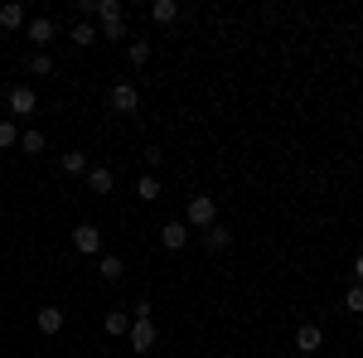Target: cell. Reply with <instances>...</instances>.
Instances as JSON below:
<instances>
[{
  "instance_id": "7c38bea8",
  "label": "cell",
  "mask_w": 363,
  "mask_h": 358,
  "mask_svg": "<svg viewBox=\"0 0 363 358\" xmlns=\"http://www.w3.org/2000/svg\"><path fill=\"white\" fill-rule=\"evenodd\" d=\"M29 20H25V5H15V0H10V5H0V29H25Z\"/></svg>"
},
{
  "instance_id": "8992f818",
  "label": "cell",
  "mask_w": 363,
  "mask_h": 358,
  "mask_svg": "<svg viewBox=\"0 0 363 358\" xmlns=\"http://www.w3.org/2000/svg\"><path fill=\"white\" fill-rule=\"evenodd\" d=\"M320 344H325V330H320V325H301V330H296V349H301V354H320Z\"/></svg>"
},
{
  "instance_id": "44dd1931",
  "label": "cell",
  "mask_w": 363,
  "mask_h": 358,
  "mask_svg": "<svg viewBox=\"0 0 363 358\" xmlns=\"http://www.w3.org/2000/svg\"><path fill=\"white\" fill-rule=\"evenodd\" d=\"M126 58H131V63H150V44H145V39H131V44H126Z\"/></svg>"
},
{
  "instance_id": "52a82bcc",
  "label": "cell",
  "mask_w": 363,
  "mask_h": 358,
  "mask_svg": "<svg viewBox=\"0 0 363 358\" xmlns=\"http://www.w3.org/2000/svg\"><path fill=\"white\" fill-rule=\"evenodd\" d=\"M25 34L34 39V44H39V54H44V44L54 39V20H49V15H34V20L25 25Z\"/></svg>"
},
{
  "instance_id": "603a6c76",
  "label": "cell",
  "mask_w": 363,
  "mask_h": 358,
  "mask_svg": "<svg viewBox=\"0 0 363 358\" xmlns=\"http://www.w3.org/2000/svg\"><path fill=\"white\" fill-rule=\"evenodd\" d=\"M349 310H363V286H354V291H349Z\"/></svg>"
},
{
  "instance_id": "ac0fdd59",
  "label": "cell",
  "mask_w": 363,
  "mask_h": 358,
  "mask_svg": "<svg viewBox=\"0 0 363 358\" xmlns=\"http://www.w3.org/2000/svg\"><path fill=\"white\" fill-rule=\"evenodd\" d=\"M136 194H140V198H145V203H155V198H160V179H155V174H140Z\"/></svg>"
},
{
  "instance_id": "e0dca14e",
  "label": "cell",
  "mask_w": 363,
  "mask_h": 358,
  "mask_svg": "<svg viewBox=\"0 0 363 358\" xmlns=\"http://www.w3.org/2000/svg\"><path fill=\"white\" fill-rule=\"evenodd\" d=\"M10 145H20V126L10 116H0V150H10Z\"/></svg>"
},
{
  "instance_id": "d6986e66",
  "label": "cell",
  "mask_w": 363,
  "mask_h": 358,
  "mask_svg": "<svg viewBox=\"0 0 363 358\" xmlns=\"http://www.w3.org/2000/svg\"><path fill=\"white\" fill-rule=\"evenodd\" d=\"M97 276H102V281H121V257H102V262H97Z\"/></svg>"
},
{
  "instance_id": "ffe728a7",
  "label": "cell",
  "mask_w": 363,
  "mask_h": 358,
  "mask_svg": "<svg viewBox=\"0 0 363 358\" xmlns=\"http://www.w3.org/2000/svg\"><path fill=\"white\" fill-rule=\"evenodd\" d=\"M29 73H34V78H49V73H54V58L34 49V58H29Z\"/></svg>"
},
{
  "instance_id": "7402d4cb",
  "label": "cell",
  "mask_w": 363,
  "mask_h": 358,
  "mask_svg": "<svg viewBox=\"0 0 363 358\" xmlns=\"http://www.w3.org/2000/svg\"><path fill=\"white\" fill-rule=\"evenodd\" d=\"M97 39H102V34H97L92 25H73V44H83V49H87V44H97Z\"/></svg>"
},
{
  "instance_id": "cb8c5ba5",
  "label": "cell",
  "mask_w": 363,
  "mask_h": 358,
  "mask_svg": "<svg viewBox=\"0 0 363 358\" xmlns=\"http://www.w3.org/2000/svg\"><path fill=\"white\" fill-rule=\"evenodd\" d=\"M354 276H359V281H363V252H359V257H354Z\"/></svg>"
},
{
  "instance_id": "5b68a950",
  "label": "cell",
  "mask_w": 363,
  "mask_h": 358,
  "mask_svg": "<svg viewBox=\"0 0 363 358\" xmlns=\"http://www.w3.org/2000/svg\"><path fill=\"white\" fill-rule=\"evenodd\" d=\"M34 107H39L34 87H10V111H15V116H34Z\"/></svg>"
},
{
  "instance_id": "9c48e42d",
  "label": "cell",
  "mask_w": 363,
  "mask_h": 358,
  "mask_svg": "<svg viewBox=\"0 0 363 358\" xmlns=\"http://www.w3.org/2000/svg\"><path fill=\"white\" fill-rule=\"evenodd\" d=\"M160 242H165L169 252H179L189 242V228H184V223H165V228H160Z\"/></svg>"
},
{
  "instance_id": "7a4b0ae2",
  "label": "cell",
  "mask_w": 363,
  "mask_h": 358,
  "mask_svg": "<svg viewBox=\"0 0 363 358\" xmlns=\"http://www.w3.org/2000/svg\"><path fill=\"white\" fill-rule=\"evenodd\" d=\"M131 349L136 354H150L155 349V320L150 315H131Z\"/></svg>"
},
{
  "instance_id": "ba28073f",
  "label": "cell",
  "mask_w": 363,
  "mask_h": 358,
  "mask_svg": "<svg viewBox=\"0 0 363 358\" xmlns=\"http://www.w3.org/2000/svg\"><path fill=\"white\" fill-rule=\"evenodd\" d=\"M112 184H116V174L107 165H92V169H87V189H92V194H112Z\"/></svg>"
},
{
  "instance_id": "9a60e30c",
  "label": "cell",
  "mask_w": 363,
  "mask_h": 358,
  "mask_svg": "<svg viewBox=\"0 0 363 358\" xmlns=\"http://www.w3.org/2000/svg\"><path fill=\"white\" fill-rule=\"evenodd\" d=\"M44 145H49L44 131H20V150H25V155H44Z\"/></svg>"
},
{
  "instance_id": "8fae6325",
  "label": "cell",
  "mask_w": 363,
  "mask_h": 358,
  "mask_svg": "<svg viewBox=\"0 0 363 358\" xmlns=\"http://www.w3.org/2000/svg\"><path fill=\"white\" fill-rule=\"evenodd\" d=\"M102 330L112 334V339H121V334H131V315H126V310H107V320H102Z\"/></svg>"
},
{
  "instance_id": "6da1fadb",
  "label": "cell",
  "mask_w": 363,
  "mask_h": 358,
  "mask_svg": "<svg viewBox=\"0 0 363 358\" xmlns=\"http://www.w3.org/2000/svg\"><path fill=\"white\" fill-rule=\"evenodd\" d=\"M218 223V203H213V194H194L189 203H184V228H213Z\"/></svg>"
},
{
  "instance_id": "3957f363",
  "label": "cell",
  "mask_w": 363,
  "mask_h": 358,
  "mask_svg": "<svg viewBox=\"0 0 363 358\" xmlns=\"http://www.w3.org/2000/svg\"><path fill=\"white\" fill-rule=\"evenodd\" d=\"M107 102H112V111H121V116H131V111L140 107V92H136V83H112V92H107Z\"/></svg>"
},
{
  "instance_id": "277c9868",
  "label": "cell",
  "mask_w": 363,
  "mask_h": 358,
  "mask_svg": "<svg viewBox=\"0 0 363 358\" xmlns=\"http://www.w3.org/2000/svg\"><path fill=\"white\" fill-rule=\"evenodd\" d=\"M73 247L83 252V257H97V252H102V233H97V223H78V228H73Z\"/></svg>"
},
{
  "instance_id": "5bb4252c",
  "label": "cell",
  "mask_w": 363,
  "mask_h": 358,
  "mask_svg": "<svg viewBox=\"0 0 363 358\" xmlns=\"http://www.w3.org/2000/svg\"><path fill=\"white\" fill-rule=\"evenodd\" d=\"M150 20H155V25H174V20H179V5H174V0H155V5H150Z\"/></svg>"
},
{
  "instance_id": "30bf717a",
  "label": "cell",
  "mask_w": 363,
  "mask_h": 358,
  "mask_svg": "<svg viewBox=\"0 0 363 358\" xmlns=\"http://www.w3.org/2000/svg\"><path fill=\"white\" fill-rule=\"evenodd\" d=\"M203 242L213 252H228L233 247V228H223V223H213V228H203Z\"/></svg>"
},
{
  "instance_id": "4fadbf2b",
  "label": "cell",
  "mask_w": 363,
  "mask_h": 358,
  "mask_svg": "<svg viewBox=\"0 0 363 358\" xmlns=\"http://www.w3.org/2000/svg\"><path fill=\"white\" fill-rule=\"evenodd\" d=\"M63 330V310H58V305H44V310H39V334H58Z\"/></svg>"
},
{
  "instance_id": "2e32d148",
  "label": "cell",
  "mask_w": 363,
  "mask_h": 358,
  "mask_svg": "<svg viewBox=\"0 0 363 358\" xmlns=\"http://www.w3.org/2000/svg\"><path fill=\"white\" fill-rule=\"evenodd\" d=\"M63 169H68V174H87V169H92V160H87L83 150H68V155H63Z\"/></svg>"
}]
</instances>
